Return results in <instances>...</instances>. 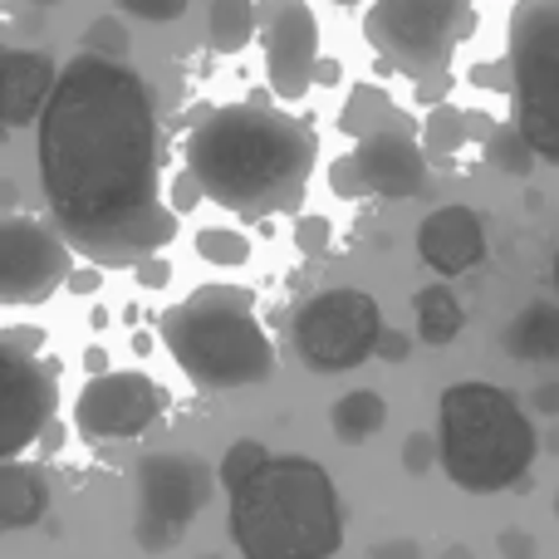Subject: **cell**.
Returning <instances> with one entry per match:
<instances>
[{
  "label": "cell",
  "instance_id": "1",
  "mask_svg": "<svg viewBox=\"0 0 559 559\" xmlns=\"http://www.w3.org/2000/svg\"><path fill=\"white\" fill-rule=\"evenodd\" d=\"M163 128L143 74L79 49L39 118V182L55 231L94 265H143L177 236L163 202Z\"/></svg>",
  "mask_w": 559,
  "mask_h": 559
},
{
  "label": "cell",
  "instance_id": "2",
  "mask_svg": "<svg viewBox=\"0 0 559 559\" xmlns=\"http://www.w3.org/2000/svg\"><path fill=\"white\" fill-rule=\"evenodd\" d=\"M319 138L299 118L265 104H222L187 133V173L206 202L246 216L299 212Z\"/></svg>",
  "mask_w": 559,
  "mask_h": 559
},
{
  "label": "cell",
  "instance_id": "3",
  "mask_svg": "<svg viewBox=\"0 0 559 559\" xmlns=\"http://www.w3.org/2000/svg\"><path fill=\"white\" fill-rule=\"evenodd\" d=\"M226 521L241 559H329L344 545L338 491L309 456H271V466L231 496Z\"/></svg>",
  "mask_w": 559,
  "mask_h": 559
},
{
  "label": "cell",
  "instance_id": "4",
  "mask_svg": "<svg viewBox=\"0 0 559 559\" xmlns=\"http://www.w3.org/2000/svg\"><path fill=\"white\" fill-rule=\"evenodd\" d=\"M163 344L187 378L206 393L255 388L275 373V348L255 319V295L241 285H202L163 319Z\"/></svg>",
  "mask_w": 559,
  "mask_h": 559
},
{
  "label": "cell",
  "instance_id": "5",
  "mask_svg": "<svg viewBox=\"0 0 559 559\" xmlns=\"http://www.w3.org/2000/svg\"><path fill=\"white\" fill-rule=\"evenodd\" d=\"M437 456L456 491L491 496L531 472L535 427L506 388L452 383L437 407Z\"/></svg>",
  "mask_w": 559,
  "mask_h": 559
},
{
  "label": "cell",
  "instance_id": "6",
  "mask_svg": "<svg viewBox=\"0 0 559 559\" xmlns=\"http://www.w3.org/2000/svg\"><path fill=\"white\" fill-rule=\"evenodd\" d=\"M476 29V0H373L364 20V39L378 64L407 79L447 74L456 45Z\"/></svg>",
  "mask_w": 559,
  "mask_h": 559
},
{
  "label": "cell",
  "instance_id": "7",
  "mask_svg": "<svg viewBox=\"0 0 559 559\" xmlns=\"http://www.w3.org/2000/svg\"><path fill=\"white\" fill-rule=\"evenodd\" d=\"M506 64L515 74V123L559 167V0H521L511 10Z\"/></svg>",
  "mask_w": 559,
  "mask_h": 559
},
{
  "label": "cell",
  "instance_id": "8",
  "mask_svg": "<svg viewBox=\"0 0 559 559\" xmlns=\"http://www.w3.org/2000/svg\"><path fill=\"white\" fill-rule=\"evenodd\" d=\"M45 329L5 324L0 329V462H20L39 432L55 427L59 364L45 358Z\"/></svg>",
  "mask_w": 559,
  "mask_h": 559
},
{
  "label": "cell",
  "instance_id": "9",
  "mask_svg": "<svg viewBox=\"0 0 559 559\" xmlns=\"http://www.w3.org/2000/svg\"><path fill=\"white\" fill-rule=\"evenodd\" d=\"M289 338H295V354L305 368L348 373V368L368 364L378 354L383 314H378V299L364 289H324V295H309L295 309Z\"/></svg>",
  "mask_w": 559,
  "mask_h": 559
},
{
  "label": "cell",
  "instance_id": "10",
  "mask_svg": "<svg viewBox=\"0 0 559 559\" xmlns=\"http://www.w3.org/2000/svg\"><path fill=\"white\" fill-rule=\"evenodd\" d=\"M206 501L212 472L197 456H147L138 466V545L147 555L173 550Z\"/></svg>",
  "mask_w": 559,
  "mask_h": 559
},
{
  "label": "cell",
  "instance_id": "11",
  "mask_svg": "<svg viewBox=\"0 0 559 559\" xmlns=\"http://www.w3.org/2000/svg\"><path fill=\"white\" fill-rule=\"evenodd\" d=\"M329 187L344 202L358 197H397V202H413L427 192V153L417 147L413 133H383L354 143V153H344L329 167Z\"/></svg>",
  "mask_w": 559,
  "mask_h": 559
},
{
  "label": "cell",
  "instance_id": "12",
  "mask_svg": "<svg viewBox=\"0 0 559 559\" xmlns=\"http://www.w3.org/2000/svg\"><path fill=\"white\" fill-rule=\"evenodd\" d=\"M167 413V388L147 373H104L79 393L74 427L88 442H128L143 437Z\"/></svg>",
  "mask_w": 559,
  "mask_h": 559
},
{
  "label": "cell",
  "instance_id": "13",
  "mask_svg": "<svg viewBox=\"0 0 559 559\" xmlns=\"http://www.w3.org/2000/svg\"><path fill=\"white\" fill-rule=\"evenodd\" d=\"M69 241L49 226L10 216L0 226V299L5 305H45L59 285H69Z\"/></svg>",
  "mask_w": 559,
  "mask_h": 559
},
{
  "label": "cell",
  "instance_id": "14",
  "mask_svg": "<svg viewBox=\"0 0 559 559\" xmlns=\"http://www.w3.org/2000/svg\"><path fill=\"white\" fill-rule=\"evenodd\" d=\"M261 45L265 79L275 98L299 104L319 69V20L305 0H261Z\"/></svg>",
  "mask_w": 559,
  "mask_h": 559
},
{
  "label": "cell",
  "instance_id": "15",
  "mask_svg": "<svg viewBox=\"0 0 559 559\" xmlns=\"http://www.w3.org/2000/svg\"><path fill=\"white\" fill-rule=\"evenodd\" d=\"M417 255L437 275H466L486 255V226L472 206H437L417 226Z\"/></svg>",
  "mask_w": 559,
  "mask_h": 559
},
{
  "label": "cell",
  "instance_id": "16",
  "mask_svg": "<svg viewBox=\"0 0 559 559\" xmlns=\"http://www.w3.org/2000/svg\"><path fill=\"white\" fill-rule=\"evenodd\" d=\"M64 69L45 49H5L0 55V94H5V128H25L45 118L49 98L59 88Z\"/></svg>",
  "mask_w": 559,
  "mask_h": 559
},
{
  "label": "cell",
  "instance_id": "17",
  "mask_svg": "<svg viewBox=\"0 0 559 559\" xmlns=\"http://www.w3.org/2000/svg\"><path fill=\"white\" fill-rule=\"evenodd\" d=\"M49 511V476L45 466L29 462H0V525L25 531Z\"/></svg>",
  "mask_w": 559,
  "mask_h": 559
},
{
  "label": "cell",
  "instance_id": "18",
  "mask_svg": "<svg viewBox=\"0 0 559 559\" xmlns=\"http://www.w3.org/2000/svg\"><path fill=\"white\" fill-rule=\"evenodd\" d=\"M338 128H344L354 143H368V138H383V133H417L413 118H407L403 108H397L378 84H358L354 94L344 98Z\"/></svg>",
  "mask_w": 559,
  "mask_h": 559
},
{
  "label": "cell",
  "instance_id": "19",
  "mask_svg": "<svg viewBox=\"0 0 559 559\" xmlns=\"http://www.w3.org/2000/svg\"><path fill=\"white\" fill-rule=\"evenodd\" d=\"M462 324H466V309L447 285L417 289V334H423V344L447 348L456 334H462Z\"/></svg>",
  "mask_w": 559,
  "mask_h": 559
},
{
  "label": "cell",
  "instance_id": "20",
  "mask_svg": "<svg viewBox=\"0 0 559 559\" xmlns=\"http://www.w3.org/2000/svg\"><path fill=\"white\" fill-rule=\"evenodd\" d=\"M506 354H515V358H559V309L531 305L525 314H515V324L506 329Z\"/></svg>",
  "mask_w": 559,
  "mask_h": 559
},
{
  "label": "cell",
  "instance_id": "21",
  "mask_svg": "<svg viewBox=\"0 0 559 559\" xmlns=\"http://www.w3.org/2000/svg\"><path fill=\"white\" fill-rule=\"evenodd\" d=\"M212 49L216 55H241L255 35H261V5L255 0H212Z\"/></svg>",
  "mask_w": 559,
  "mask_h": 559
},
{
  "label": "cell",
  "instance_id": "22",
  "mask_svg": "<svg viewBox=\"0 0 559 559\" xmlns=\"http://www.w3.org/2000/svg\"><path fill=\"white\" fill-rule=\"evenodd\" d=\"M383 423H388V403L378 393H368V388H354V393H344L334 403V437L344 447L368 442Z\"/></svg>",
  "mask_w": 559,
  "mask_h": 559
},
{
  "label": "cell",
  "instance_id": "23",
  "mask_svg": "<svg viewBox=\"0 0 559 559\" xmlns=\"http://www.w3.org/2000/svg\"><path fill=\"white\" fill-rule=\"evenodd\" d=\"M486 163H491L496 173H506V177H531L535 163H540V153H535L531 138L521 133V123H501L496 128V138L486 143Z\"/></svg>",
  "mask_w": 559,
  "mask_h": 559
},
{
  "label": "cell",
  "instance_id": "24",
  "mask_svg": "<svg viewBox=\"0 0 559 559\" xmlns=\"http://www.w3.org/2000/svg\"><path fill=\"white\" fill-rule=\"evenodd\" d=\"M271 466V452H265V442H255V437H241V442L226 447L222 456V472H216V481L226 486V491H246V486L255 481V476Z\"/></svg>",
  "mask_w": 559,
  "mask_h": 559
},
{
  "label": "cell",
  "instance_id": "25",
  "mask_svg": "<svg viewBox=\"0 0 559 559\" xmlns=\"http://www.w3.org/2000/svg\"><path fill=\"white\" fill-rule=\"evenodd\" d=\"M466 138H472L466 114H462V108H452V104H442V108H432V114H427V123H423V153L427 157H452Z\"/></svg>",
  "mask_w": 559,
  "mask_h": 559
},
{
  "label": "cell",
  "instance_id": "26",
  "mask_svg": "<svg viewBox=\"0 0 559 559\" xmlns=\"http://www.w3.org/2000/svg\"><path fill=\"white\" fill-rule=\"evenodd\" d=\"M197 255L212 265H246L251 261V241L236 226H206V231H197Z\"/></svg>",
  "mask_w": 559,
  "mask_h": 559
},
{
  "label": "cell",
  "instance_id": "27",
  "mask_svg": "<svg viewBox=\"0 0 559 559\" xmlns=\"http://www.w3.org/2000/svg\"><path fill=\"white\" fill-rule=\"evenodd\" d=\"M84 49H88V55H98V59H118V64H128V49H133V39H128L123 20L104 15V20H94V25H88Z\"/></svg>",
  "mask_w": 559,
  "mask_h": 559
},
{
  "label": "cell",
  "instance_id": "28",
  "mask_svg": "<svg viewBox=\"0 0 559 559\" xmlns=\"http://www.w3.org/2000/svg\"><path fill=\"white\" fill-rule=\"evenodd\" d=\"M329 236H334V222H329V216H299V222H295L299 255H324L329 251Z\"/></svg>",
  "mask_w": 559,
  "mask_h": 559
},
{
  "label": "cell",
  "instance_id": "29",
  "mask_svg": "<svg viewBox=\"0 0 559 559\" xmlns=\"http://www.w3.org/2000/svg\"><path fill=\"white\" fill-rule=\"evenodd\" d=\"M118 5L138 20H177L187 10V0H118Z\"/></svg>",
  "mask_w": 559,
  "mask_h": 559
},
{
  "label": "cell",
  "instance_id": "30",
  "mask_svg": "<svg viewBox=\"0 0 559 559\" xmlns=\"http://www.w3.org/2000/svg\"><path fill=\"white\" fill-rule=\"evenodd\" d=\"M202 182H197V177L192 173H182V177H177V182H173V212L177 216H182V212H192V206L197 202H202Z\"/></svg>",
  "mask_w": 559,
  "mask_h": 559
},
{
  "label": "cell",
  "instance_id": "31",
  "mask_svg": "<svg viewBox=\"0 0 559 559\" xmlns=\"http://www.w3.org/2000/svg\"><path fill=\"white\" fill-rule=\"evenodd\" d=\"M501 559H540V550H535V540L525 531H501Z\"/></svg>",
  "mask_w": 559,
  "mask_h": 559
},
{
  "label": "cell",
  "instance_id": "32",
  "mask_svg": "<svg viewBox=\"0 0 559 559\" xmlns=\"http://www.w3.org/2000/svg\"><path fill=\"white\" fill-rule=\"evenodd\" d=\"M368 559H427V555H423V545H417V540H407V535H397V540L373 545V550H368Z\"/></svg>",
  "mask_w": 559,
  "mask_h": 559
},
{
  "label": "cell",
  "instance_id": "33",
  "mask_svg": "<svg viewBox=\"0 0 559 559\" xmlns=\"http://www.w3.org/2000/svg\"><path fill=\"white\" fill-rule=\"evenodd\" d=\"M403 462H407V472H413V476H423V472H427V462H432V437H427V432L407 437Z\"/></svg>",
  "mask_w": 559,
  "mask_h": 559
},
{
  "label": "cell",
  "instance_id": "34",
  "mask_svg": "<svg viewBox=\"0 0 559 559\" xmlns=\"http://www.w3.org/2000/svg\"><path fill=\"white\" fill-rule=\"evenodd\" d=\"M452 84H456L452 74L423 79V84H417V104H427V108H442V104H447V94H452Z\"/></svg>",
  "mask_w": 559,
  "mask_h": 559
},
{
  "label": "cell",
  "instance_id": "35",
  "mask_svg": "<svg viewBox=\"0 0 559 559\" xmlns=\"http://www.w3.org/2000/svg\"><path fill=\"white\" fill-rule=\"evenodd\" d=\"M472 84H481V88H515V74H511V64H476L472 69Z\"/></svg>",
  "mask_w": 559,
  "mask_h": 559
},
{
  "label": "cell",
  "instance_id": "36",
  "mask_svg": "<svg viewBox=\"0 0 559 559\" xmlns=\"http://www.w3.org/2000/svg\"><path fill=\"white\" fill-rule=\"evenodd\" d=\"M407 348H413V338L403 329H383V338H378V358H388V364H403Z\"/></svg>",
  "mask_w": 559,
  "mask_h": 559
},
{
  "label": "cell",
  "instance_id": "37",
  "mask_svg": "<svg viewBox=\"0 0 559 559\" xmlns=\"http://www.w3.org/2000/svg\"><path fill=\"white\" fill-rule=\"evenodd\" d=\"M167 280H173V265H167V261H157V255H153V261H143V265H138V285H143V289H163Z\"/></svg>",
  "mask_w": 559,
  "mask_h": 559
},
{
  "label": "cell",
  "instance_id": "38",
  "mask_svg": "<svg viewBox=\"0 0 559 559\" xmlns=\"http://www.w3.org/2000/svg\"><path fill=\"white\" fill-rule=\"evenodd\" d=\"M98 285H104V275L98 271H74L69 275V289H74V295H94Z\"/></svg>",
  "mask_w": 559,
  "mask_h": 559
},
{
  "label": "cell",
  "instance_id": "39",
  "mask_svg": "<svg viewBox=\"0 0 559 559\" xmlns=\"http://www.w3.org/2000/svg\"><path fill=\"white\" fill-rule=\"evenodd\" d=\"M84 368H88L94 378H104V373H108V354H104V348H88V354H84Z\"/></svg>",
  "mask_w": 559,
  "mask_h": 559
},
{
  "label": "cell",
  "instance_id": "40",
  "mask_svg": "<svg viewBox=\"0 0 559 559\" xmlns=\"http://www.w3.org/2000/svg\"><path fill=\"white\" fill-rule=\"evenodd\" d=\"M314 84H338V64H334V59H319Z\"/></svg>",
  "mask_w": 559,
  "mask_h": 559
},
{
  "label": "cell",
  "instance_id": "41",
  "mask_svg": "<svg viewBox=\"0 0 559 559\" xmlns=\"http://www.w3.org/2000/svg\"><path fill=\"white\" fill-rule=\"evenodd\" d=\"M59 447H64V427H49V432H45V452H59Z\"/></svg>",
  "mask_w": 559,
  "mask_h": 559
},
{
  "label": "cell",
  "instance_id": "42",
  "mask_svg": "<svg viewBox=\"0 0 559 559\" xmlns=\"http://www.w3.org/2000/svg\"><path fill=\"white\" fill-rule=\"evenodd\" d=\"M437 559H476V555H472V545H447Z\"/></svg>",
  "mask_w": 559,
  "mask_h": 559
},
{
  "label": "cell",
  "instance_id": "43",
  "mask_svg": "<svg viewBox=\"0 0 559 559\" xmlns=\"http://www.w3.org/2000/svg\"><path fill=\"white\" fill-rule=\"evenodd\" d=\"M334 5H358V0H334Z\"/></svg>",
  "mask_w": 559,
  "mask_h": 559
},
{
  "label": "cell",
  "instance_id": "44",
  "mask_svg": "<svg viewBox=\"0 0 559 559\" xmlns=\"http://www.w3.org/2000/svg\"><path fill=\"white\" fill-rule=\"evenodd\" d=\"M555 285H559V255H555Z\"/></svg>",
  "mask_w": 559,
  "mask_h": 559
},
{
  "label": "cell",
  "instance_id": "45",
  "mask_svg": "<svg viewBox=\"0 0 559 559\" xmlns=\"http://www.w3.org/2000/svg\"><path fill=\"white\" fill-rule=\"evenodd\" d=\"M39 5H49V0H39Z\"/></svg>",
  "mask_w": 559,
  "mask_h": 559
},
{
  "label": "cell",
  "instance_id": "46",
  "mask_svg": "<svg viewBox=\"0 0 559 559\" xmlns=\"http://www.w3.org/2000/svg\"><path fill=\"white\" fill-rule=\"evenodd\" d=\"M555 511H559V501H555Z\"/></svg>",
  "mask_w": 559,
  "mask_h": 559
}]
</instances>
